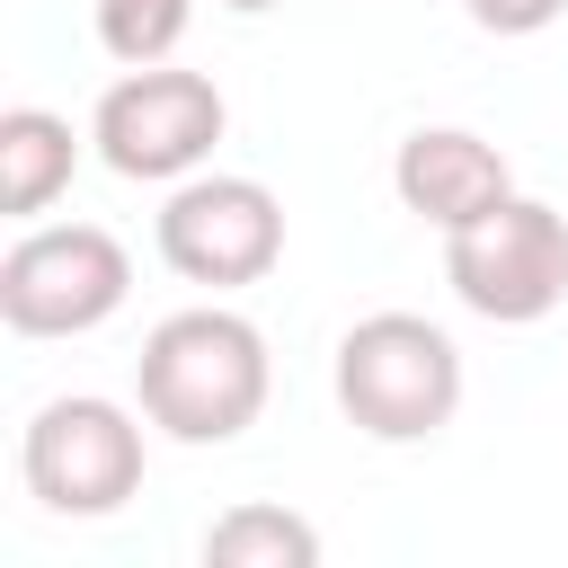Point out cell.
Returning <instances> with one entry per match:
<instances>
[{
	"mask_svg": "<svg viewBox=\"0 0 568 568\" xmlns=\"http://www.w3.org/2000/svg\"><path fill=\"white\" fill-rule=\"evenodd\" d=\"M390 186H399V204H408L417 222L462 231V222H479L488 204L515 195V169H506L497 142H479V133H462V124H417V133L399 142V160H390Z\"/></svg>",
	"mask_w": 568,
	"mask_h": 568,
	"instance_id": "obj_8",
	"label": "cell"
},
{
	"mask_svg": "<svg viewBox=\"0 0 568 568\" xmlns=\"http://www.w3.org/2000/svg\"><path fill=\"white\" fill-rule=\"evenodd\" d=\"M222 124H231V106H222V89H213L204 71L142 62V71H124V80L98 98L89 142H98V160H106L115 178L178 186V178H195V169L213 160Z\"/></svg>",
	"mask_w": 568,
	"mask_h": 568,
	"instance_id": "obj_6",
	"label": "cell"
},
{
	"mask_svg": "<svg viewBox=\"0 0 568 568\" xmlns=\"http://www.w3.org/2000/svg\"><path fill=\"white\" fill-rule=\"evenodd\" d=\"M186 18H195V0H98V44L124 71H142L186 44Z\"/></svg>",
	"mask_w": 568,
	"mask_h": 568,
	"instance_id": "obj_11",
	"label": "cell"
},
{
	"mask_svg": "<svg viewBox=\"0 0 568 568\" xmlns=\"http://www.w3.org/2000/svg\"><path fill=\"white\" fill-rule=\"evenodd\" d=\"M444 284L462 311L497 320V328H532L568 302V213H550L541 195H506L479 222L444 231Z\"/></svg>",
	"mask_w": 568,
	"mask_h": 568,
	"instance_id": "obj_3",
	"label": "cell"
},
{
	"mask_svg": "<svg viewBox=\"0 0 568 568\" xmlns=\"http://www.w3.org/2000/svg\"><path fill=\"white\" fill-rule=\"evenodd\" d=\"M266 390H275L266 328L222 311V302L169 311L142 337V355H133V399H142V417L169 444H231V435H248Z\"/></svg>",
	"mask_w": 568,
	"mask_h": 568,
	"instance_id": "obj_1",
	"label": "cell"
},
{
	"mask_svg": "<svg viewBox=\"0 0 568 568\" xmlns=\"http://www.w3.org/2000/svg\"><path fill=\"white\" fill-rule=\"evenodd\" d=\"M160 257H169V275L213 284V293L275 275V257H284V204H275V186L266 178H231V169L178 178L169 204H160Z\"/></svg>",
	"mask_w": 568,
	"mask_h": 568,
	"instance_id": "obj_7",
	"label": "cell"
},
{
	"mask_svg": "<svg viewBox=\"0 0 568 568\" xmlns=\"http://www.w3.org/2000/svg\"><path fill=\"white\" fill-rule=\"evenodd\" d=\"M133 257L106 222H36L0 257V320L18 337H89L124 311Z\"/></svg>",
	"mask_w": 568,
	"mask_h": 568,
	"instance_id": "obj_4",
	"label": "cell"
},
{
	"mask_svg": "<svg viewBox=\"0 0 568 568\" xmlns=\"http://www.w3.org/2000/svg\"><path fill=\"white\" fill-rule=\"evenodd\" d=\"M337 408L373 444H426L462 408V346L417 311H373L337 337Z\"/></svg>",
	"mask_w": 568,
	"mask_h": 568,
	"instance_id": "obj_2",
	"label": "cell"
},
{
	"mask_svg": "<svg viewBox=\"0 0 568 568\" xmlns=\"http://www.w3.org/2000/svg\"><path fill=\"white\" fill-rule=\"evenodd\" d=\"M462 9H470L488 36H541V27H550L568 0H462Z\"/></svg>",
	"mask_w": 568,
	"mask_h": 568,
	"instance_id": "obj_12",
	"label": "cell"
},
{
	"mask_svg": "<svg viewBox=\"0 0 568 568\" xmlns=\"http://www.w3.org/2000/svg\"><path fill=\"white\" fill-rule=\"evenodd\" d=\"M222 9H240V18H257V9H275V0H222Z\"/></svg>",
	"mask_w": 568,
	"mask_h": 568,
	"instance_id": "obj_13",
	"label": "cell"
},
{
	"mask_svg": "<svg viewBox=\"0 0 568 568\" xmlns=\"http://www.w3.org/2000/svg\"><path fill=\"white\" fill-rule=\"evenodd\" d=\"M71 169H80L71 115H53V106H9L0 115V213L9 222H36L71 186Z\"/></svg>",
	"mask_w": 568,
	"mask_h": 568,
	"instance_id": "obj_9",
	"label": "cell"
},
{
	"mask_svg": "<svg viewBox=\"0 0 568 568\" xmlns=\"http://www.w3.org/2000/svg\"><path fill=\"white\" fill-rule=\"evenodd\" d=\"M142 426L124 399H98V390H71V399H44L27 417V444H18V470H27V497L44 515H115L133 488H142Z\"/></svg>",
	"mask_w": 568,
	"mask_h": 568,
	"instance_id": "obj_5",
	"label": "cell"
},
{
	"mask_svg": "<svg viewBox=\"0 0 568 568\" xmlns=\"http://www.w3.org/2000/svg\"><path fill=\"white\" fill-rule=\"evenodd\" d=\"M320 532L293 506H231L204 524V568H311Z\"/></svg>",
	"mask_w": 568,
	"mask_h": 568,
	"instance_id": "obj_10",
	"label": "cell"
}]
</instances>
